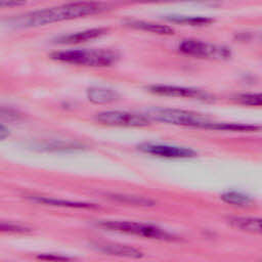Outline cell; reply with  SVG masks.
Listing matches in <instances>:
<instances>
[{"instance_id":"cell-3","label":"cell","mask_w":262,"mask_h":262,"mask_svg":"<svg viewBox=\"0 0 262 262\" xmlns=\"http://www.w3.org/2000/svg\"><path fill=\"white\" fill-rule=\"evenodd\" d=\"M97 226L121 233L132 234L145 238L161 239V241H174L176 237L165 229L149 223L135 222V221H119V220H101L96 223Z\"/></svg>"},{"instance_id":"cell-7","label":"cell","mask_w":262,"mask_h":262,"mask_svg":"<svg viewBox=\"0 0 262 262\" xmlns=\"http://www.w3.org/2000/svg\"><path fill=\"white\" fill-rule=\"evenodd\" d=\"M138 149L142 152L166 159H188L196 156V152L191 148L163 143H142L138 145Z\"/></svg>"},{"instance_id":"cell-14","label":"cell","mask_w":262,"mask_h":262,"mask_svg":"<svg viewBox=\"0 0 262 262\" xmlns=\"http://www.w3.org/2000/svg\"><path fill=\"white\" fill-rule=\"evenodd\" d=\"M87 98L93 103L105 104L117 101L120 98V95L117 91L111 88L93 86L87 89Z\"/></svg>"},{"instance_id":"cell-13","label":"cell","mask_w":262,"mask_h":262,"mask_svg":"<svg viewBox=\"0 0 262 262\" xmlns=\"http://www.w3.org/2000/svg\"><path fill=\"white\" fill-rule=\"evenodd\" d=\"M124 26L131 28V29H135V30L155 33L158 35H173L174 34V29L169 26L160 25V24L146 21V20H140V19H127L124 21Z\"/></svg>"},{"instance_id":"cell-23","label":"cell","mask_w":262,"mask_h":262,"mask_svg":"<svg viewBox=\"0 0 262 262\" xmlns=\"http://www.w3.org/2000/svg\"><path fill=\"white\" fill-rule=\"evenodd\" d=\"M8 135H9V130L6 129L3 125H1V127H0V138L4 139Z\"/></svg>"},{"instance_id":"cell-15","label":"cell","mask_w":262,"mask_h":262,"mask_svg":"<svg viewBox=\"0 0 262 262\" xmlns=\"http://www.w3.org/2000/svg\"><path fill=\"white\" fill-rule=\"evenodd\" d=\"M207 129L211 130H221V131H239V132H251L257 131L260 127L255 125L249 124H242V123H224V122H212Z\"/></svg>"},{"instance_id":"cell-18","label":"cell","mask_w":262,"mask_h":262,"mask_svg":"<svg viewBox=\"0 0 262 262\" xmlns=\"http://www.w3.org/2000/svg\"><path fill=\"white\" fill-rule=\"evenodd\" d=\"M108 198L117 201V202H122L130 205H136V206H154L155 202L142 196H135V195H127V194H108Z\"/></svg>"},{"instance_id":"cell-4","label":"cell","mask_w":262,"mask_h":262,"mask_svg":"<svg viewBox=\"0 0 262 262\" xmlns=\"http://www.w3.org/2000/svg\"><path fill=\"white\" fill-rule=\"evenodd\" d=\"M147 116L150 120L185 127L207 129L208 126L212 123V121L208 117L202 114L178 108H154L148 112Z\"/></svg>"},{"instance_id":"cell-2","label":"cell","mask_w":262,"mask_h":262,"mask_svg":"<svg viewBox=\"0 0 262 262\" xmlns=\"http://www.w3.org/2000/svg\"><path fill=\"white\" fill-rule=\"evenodd\" d=\"M50 58L71 64L102 68L110 67L117 62L119 54L111 49H70L55 51L50 54Z\"/></svg>"},{"instance_id":"cell-1","label":"cell","mask_w":262,"mask_h":262,"mask_svg":"<svg viewBox=\"0 0 262 262\" xmlns=\"http://www.w3.org/2000/svg\"><path fill=\"white\" fill-rule=\"evenodd\" d=\"M105 9H107V4L100 1H77L29 12L10 21L17 28H36L62 20L93 15Z\"/></svg>"},{"instance_id":"cell-22","label":"cell","mask_w":262,"mask_h":262,"mask_svg":"<svg viewBox=\"0 0 262 262\" xmlns=\"http://www.w3.org/2000/svg\"><path fill=\"white\" fill-rule=\"evenodd\" d=\"M26 0H1L0 5L1 7H12V6H19L25 4Z\"/></svg>"},{"instance_id":"cell-16","label":"cell","mask_w":262,"mask_h":262,"mask_svg":"<svg viewBox=\"0 0 262 262\" xmlns=\"http://www.w3.org/2000/svg\"><path fill=\"white\" fill-rule=\"evenodd\" d=\"M167 20L177 24H183V25H189V26H205L209 25L213 21L212 18L207 16H188V15H167L165 17Z\"/></svg>"},{"instance_id":"cell-10","label":"cell","mask_w":262,"mask_h":262,"mask_svg":"<svg viewBox=\"0 0 262 262\" xmlns=\"http://www.w3.org/2000/svg\"><path fill=\"white\" fill-rule=\"evenodd\" d=\"M108 29L106 28H94L88 29L81 32L71 33L68 35H61L54 39V43L57 44H78L87 42L96 38H99L105 34H107Z\"/></svg>"},{"instance_id":"cell-24","label":"cell","mask_w":262,"mask_h":262,"mask_svg":"<svg viewBox=\"0 0 262 262\" xmlns=\"http://www.w3.org/2000/svg\"><path fill=\"white\" fill-rule=\"evenodd\" d=\"M138 1H145V2H161V1H176V0H138Z\"/></svg>"},{"instance_id":"cell-20","label":"cell","mask_w":262,"mask_h":262,"mask_svg":"<svg viewBox=\"0 0 262 262\" xmlns=\"http://www.w3.org/2000/svg\"><path fill=\"white\" fill-rule=\"evenodd\" d=\"M1 230L2 231H9V232H20V233H24V232H28L30 231L29 228L27 227H24V226H20L18 224H12V223H5V222H2L1 223Z\"/></svg>"},{"instance_id":"cell-8","label":"cell","mask_w":262,"mask_h":262,"mask_svg":"<svg viewBox=\"0 0 262 262\" xmlns=\"http://www.w3.org/2000/svg\"><path fill=\"white\" fill-rule=\"evenodd\" d=\"M149 92L171 97H184L207 100L210 99V95L198 88L183 87V86H171V85H150L146 88Z\"/></svg>"},{"instance_id":"cell-6","label":"cell","mask_w":262,"mask_h":262,"mask_svg":"<svg viewBox=\"0 0 262 262\" xmlns=\"http://www.w3.org/2000/svg\"><path fill=\"white\" fill-rule=\"evenodd\" d=\"M95 121L112 127H144L150 124L148 116L125 111H105L96 114Z\"/></svg>"},{"instance_id":"cell-21","label":"cell","mask_w":262,"mask_h":262,"mask_svg":"<svg viewBox=\"0 0 262 262\" xmlns=\"http://www.w3.org/2000/svg\"><path fill=\"white\" fill-rule=\"evenodd\" d=\"M38 259L41 260H70L69 257L66 256H60V255H56V254H41L37 257Z\"/></svg>"},{"instance_id":"cell-5","label":"cell","mask_w":262,"mask_h":262,"mask_svg":"<svg viewBox=\"0 0 262 262\" xmlns=\"http://www.w3.org/2000/svg\"><path fill=\"white\" fill-rule=\"evenodd\" d=\"M178 48L182 53L199 58L223 60L231 56V51L226 46L212 44L194 39L183 40L179 44Z\"/></svg>"},{"instance_id":"cell-12","label":"cell","mask_w":262,"mask_h":262,"mask_svg":"<svg viewBox=\"0 0 262 262\" xmlns=\"http://www.w3.org/2000/svg\"><path fill=\"white\" fill-rule=\"evenodd\" d=\"M227 222L230 226L238 230L262 234V218L234 216L227 218Z\"/></svg>"},{"instance_id":"cell-19","label":"cell","mask_w":262,"mask_h":262,"mask_svg":"<svg viewBox=\"0 0 262 262\" xmlns=\"http://www.w3.org/2000/svg\"><path fill=\"white\" fill-rule=\"evenodd\" d=\"M238 103L249 106H262V93H244L234 98Z\"/></svg>"},{"instance_id":"cell-9","label":"cell","mask_w":262,"mask_h":262,"mask_svg":"<svg viewBox=\"0 0 262 262\" xmlns=\"http://www.w3.org/2000/svg\"><path fill=\"white\" fill-rule=\"evenodd\" d=\"M90 247L100 253L113 255V256H120L126 258H141L143 257V253L131 246L116 244V243H108V242H92Z\"/></svg>"},{"instance_id":"cell-11","label":"cell","mask_w":262,"mask_h":262,"mask_svg":"<svg viewBox=\"0 0 262 262\" xmlns=\"http://www.w3.org/2000/svg\"><path fill=\"white\" fill-rule=\"evenodd\" d=\"M31 201L43 204L47 206H54V207H62V208H76V209H96L97 205L91 203H84V202H74L69 200H60L48 196H41V195H29L27 196Z\"/></svg>"},{"instance_id":"cell-17","label":"cell","mask_w":262,"mask_h":262,"mask_svg":"<svg viewBox=\"0 0 262 262\" xmlns=\"http://www.w3.org/2000/svg\"><path fill=\"white\" fill-rule=\"evenodd\" d=\"M221 200L226 204L238 207H246L252 203V200L249 195L242 193L239 191H226L221 195Z\"/></svg>"}]
</instances>
